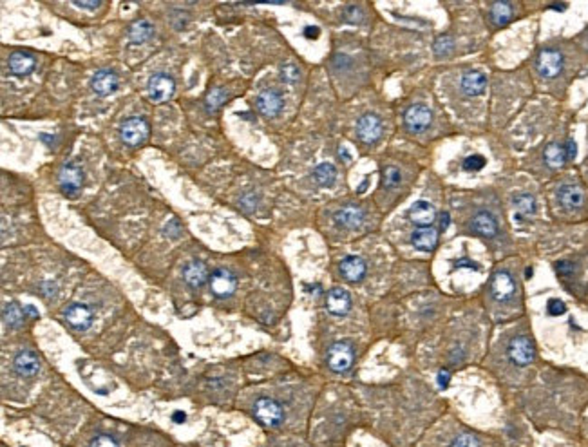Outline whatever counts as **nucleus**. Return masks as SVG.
<instances>
[{
  "instance_id": "nucleus-45",
  "label": "nucleus",
  "mask_w": 588,
  "mask_h": 447,
  "mask_svg": "<svg viewBox=\"0 0 588 447\" xmlns=\"http://www.w3.org/2000/svg\"><path fill=\"white\" fill-rule=\"evenodd\" d=\"M304 35H306L308 38H317V36H319V30H317V27H306Z\"/></svg>"
},
{
  "instance_id": "nucleus-43",
  "label": "nucleus",
  "mask_w": 588,
  "mask_h": 447,
  "mask_svg": "<svg viewBox=\"0 0 588 447\" xmlns=\"http://www.w3.org/2000/svg\"><path fill=\"white\" fill-rule=\"evenodd\" d=\"M449 380H451V373L442 369V371L438 373V384H440V388H447Z\"/></svg>"
},
{
  "instance_id": "nucleus-29",
  "label": "nucleus",
  "mask_w": 588,
  "mask_h": 447,
  "mask_svg": "<svg viewBox=\"0 0 588 447\" xmlns=\"http://www.w3.org/2000/svg\"><path fill=\"white\" fill-rule=\"evenodd\" d=\"M2 317H4V324L10 326V328H16L22 324L24 321V310L20 308L16 303H8L4 304V310H2Z\"/></svg>"
},
{
  "instance_id": "nucleus-36",
  "label": "nucleus",
  "mask_w": 588,
  "mask_h": 447,
  "mask_svg": "<svg viewBox=\"0 0 588 447\" xmlns=\"http://www.w3.org/2000/svg\"><path fill=\"white\" fill-rule=\"evenodd\" d=\"M485 167V159L482 158V156H467V158L464 159V169L469 170V172H478V170H482Z\"/></svg>"
},
{
  "instance_id": "nucleus-22",
  "label": "nucleus",
  "mask_w": 588,
  "mask_h": 447,
  "mask_svg": "<svg viewBox=\"0 0 588 447\" xmlns=\"http://www.w3.org/2000/svg\"><path fill=\"white\" fill-rule=\"evenodd\" d=\"M183 277H185V283H187L188 286L199 288V286H203V284L207 283V279H208L207 264L203 263V261H198V259H196V261H190V263L185 266Z\"/></svg>"
},
{
  "instance_id": "nucleus-8",
  "label": "nucleus",
  "mask_w": 588,
  "mask_h": 447,
  "mask_svg": "<svg viewBox=\"0 0 588 447\" xmlns=\"http://www.w3.org/2000/svg\"><path fill=\"white\" fill-rule=\"evenodd\" d=\"M539 75L545 78H554L558 76L563 69V55L556 49H545L539 53L538 62H536Z\"/></svg>"
},
{
  "instance_id": "nucleus-6",
  "label": "nucleus",
  "mask_w": 588,
  "mask_h": 447,
  "mask_svg": "<svg viewBox=\"0 0 588 447\" xmlns=\"http://www.w3.org/2000/svg\"><path fill=\"white\" fill-rule=\"evenodd\" d=\"M174 91H176V84H174V80L168 75H165V73H158V75L150 76V80H148V96H150L152 102H156V104L167 102V100L174 95Z\"/></svg>"
},
{
  "instance_id": "nucleus-4",
  "label": "nucleus",
  "mask_w": 588,
  "mask_h": 447,
  "mask_svg": "<svg viewBox=\"0 0 588 447\" xmlns=\"http://www.w3.org/2000/svg\"><path fill=\"white\" fill-rule=\"evenodd\" d=\"M355 353L348 343H335L328 349V366L335 373H344L351 368Z\"/></svg>"
},
{
  "instance_id": "nucleus-38",
  "label": "nucleus",
  "mask_w": 588,
  "mask_h": 447,
  "mask_svg": "<svg viewBox=\"0 0 588 447\" xmlns=\"http://www.w3.org/2000/svg\"><path fill=\"white\" fill-rule=\"evenodd\" d=\"M547 312H549L550 315H554V317H558V315H563V313L567 312V306H565L559 299H552L549 306H547Z\"/></svg>"
},
{
  "instance_id": "nucleus-7",
  "label": "nucleus",
  "mask_w": 588,
  "mask_h": 447,
  "mask_svg": "<svg viewBox=\"0 0 588 447\" xmlns=\"http://www.w3.org/2000/svg\"><path fill=\"white\" fill-rule=\"evenodd\" d=\"M382 119L373 113L361 116V119L357 122V136L364 141V144H375L376 139L382 136Z\"/></svg>"
},
{
  "instance_id": "nucleus-15",
  "label": "nucleus",
  "mask_w": 588,
  "mask_h": 447,
  "mask_svg": "<svg viewBox=\"0 0 588 447\" xmlns=\"http://www.w3.org/2000/svg\"><path fill=\"white\" fill-rule=\"evenodd\" d=\"M471 229L475 230L478 236L487 239L496 238L499 232L498 221H496L495 216L487 212V210H479V212H476V214L473 216V219H471Z\"/></svg>"
},
{
  "instance_id": "nucleus-14",
  "label": "nucleus",
  "mask_w": 588,
  "mask_h": 447,
  "mask_svg": "<svg viewBox=\"0 0 588 447\" xmlns=\"http://www.w3.org/2000/svg\"><path fill=\"white\" fill-rule=\"evenodd\" d=\"M366 263L359 255H348L339 264V272L348 283H361L366 277Z\"/></svg>"
},
{
  "instance_id": "nucleus-31",
  "label": "nucleus",
  "mask_w": 588,
  "mask_h": 447,
  "mask_svg": "<svg viewBox=\"0 0 588 447\" xmlns=\"http://www.w3.org/2000/svg\"><path fill=\"white\" fill-rule=\"evenodd\" d=\"M514 209L518 210V214L521 216H532L536 214V199L530 194H518L512 199Z\"/></svg>"
},
{
  "instance_id": "nucleus-1",
  "label": "nucleus",
  "mask_w": 588,
  "mask_h": 447,
  "mask_svg": "<svg viewBox=\"0 0 588 447\" xmlns=\"http://www.w3.org/2000/svg\"><path fill=\"white\" fill-rule=\"evenodd\" d=\"M253 415L267 428H277L284 420V409L273 398L262 397L253 404Z\"/></svg>"
},
{
  "instance_id": "nucleus-5",
  "label": "nucleus",
  "mask_w": 588,
  "mask_h": 447,
  "mask_svg": "<svg viewBox=\"0 0 588 447\" xmlns=\"http://www.w3.org/2000/svg\"><path fill=\"white\" fill-rule=\"evenodd\" d=\"M431 122H433V113L425 105H411L409 109L405 111L404 124L411 133H422L429 127Z\"/></svg>"
},
{
  "instance_id": "nucleus-25",
  "label": "nucleus",
  "mask_w": 588,
  "mask_h": 447,
  "mask_svg": "<svg viewBox=\"0 0 588 447\" xmlns=\"http://www.w3.org/2000/svg\"><path fill=\"white\" fill-rule=\"evenodd\" d=\"M558 199H559V203L563 205L565 209L574 210V209H579V207L583 205L585 194H583V190L579 189L578 185H565V187H561V189H559Z\"/></svg>"
},
{
  "instance_id": "nucleus-41",
  "label": "nucleus",
  "mask_w": 588,
  "mask_h": 447,
  "mask_svg": "<svg viewBox=\"0 0 588 447\" xmlns=\"http://www.w3.org/2000/svg\"><path fill=\"white\" fill-rule=\"evenodd\" d=\"M74 8H78V10H89L94 11L100 8V2L98 0H93V2H73Z\"/></svg>"
},
{
  "instance_id": "nucleus-11",
  "label": "nucleus",
  "mask_w": 588,
  "mask_h": 447,
  "mask_svg": "<svg viewBox=\"0 0 588 447\" xmlns=\"http://www.w3.org/2000/svg\"><path fill=\"white\" fill-rule=\"evenodd\" d=\"M536 349L529 337H516L509 346L510 360L518 366H529L534 360Z\"/></svg>"
},
{
  "instance_id": "nucleus-3",
  "label": "nucleus",
  "mask_w": 588,
  "mask_h": 447,
  "mask_svg": "<svg viewBox=\"0 0 588 447\" xmlns=\"http://www.w3.org/2000/svg\"><path fill=\"white\" fill-rule=\"evenodd\" d=\"M60 181V189L65 196L74 198L78 194L80 189H82V183H84V172L80 169L76 163H65L62 169H60L58 174Z\"/></svg>"
},
{
  "instance_id": "nucleus-30",
  "label": "nucleus",
  "mask_w": 588,
  "mask_h": 447,
  "mask_svg": "<svg viewBox=\"0 0 588 447\" xmlns=\"http://www.w3.org/2000/svg\"><path fill=\"white\" fill-rule=\"evenodd\" d=\"M567 159L569 158H567V152H565V145L552 144L547 147V150H545V161H547V165L552 167V169L561 167Z\"/></svg>"
},
{
  "instance_id": "nucleus-16",
  "label": "nucleus",
  "mask_w": 588,
  "mask_h": 447,
  "mask_svg": "<svg viewBox=\"0 0 588 447\" xmlns=\"http://www.w3.org/2000/svg\"><path fill=\"white\" fill-rule=\"evenodd\" d=\"M335 223L341 229H359L364 223V210L361 207H357V205H346V207H342L341 210L335 212Z\"/></svg>"
},
{
  "instance_id": "nucleus-28",
  "label": "nucleus",
  "mask_w": 588,
  "mask_h": 447,
  "mask_svg": "<svg viewBox=\"0 0 588 447\" xmlns=\"http://www.w3.org/2000/svg\"><path fill=\"white\" fill-rule=\"evenodd\" d=\"M313 179L319 187H331L337 181V169L331 163H321L313 169Z\"/></svg>"
},
{
  "instance_id": "nucleus-40",
  "label": "nucleus",
  "mask_w": 588,
  "mask_h": 447,
  "mask_svg": "<svg viewBox=\"0 0 588 447\" xmlns=\"http://www.w3.org/2000/svg\"><path fill=\"white\" fill-rule=\"evenodd\" d=\"M449 47H451L449 40L438 38L435 42V53H436V55H445V53L449 51Z\"/></svg>"
},
{
  "instance_id": "nucleus-17",
  "label": "nucleus",
  "mask_w": 588,
  "mask_h": 447,
  "mask_svg": "<svg viewBox=\"0 0 588 447\" xmlns=\"http://www.w3.org/2000/svg\"><path fill=\"white\" fill-rule=\"evenodd\" d=\"M13 366H15V371L22 377H35L40 371V358L35 352L24 349L16 355Z\"/></svg>"
},
{
  "instance_id": "nucleus-34",
  "label": "nucleus",
  "mask_w": 588,
  "mask_h": 447,
  "mask_svg": "<svg viewBox=\"0 0 588 447\" xmlns=\"http://www.w3.org/2000/svg\"><path fill=\"white\" fill-rule=\"evenodd\" d=\"M451 447H479V440L473 433H462L453 440Z\"/></svg>"
},
{
  "instance_id": "nucleus-21",
  "label": "nucleus",
  "mask_w": 588,
  "mask_h": 447,
  "mask_svg": "<svg viewBox=\"0 0 588 447\" xmlns=\"http://www.w3.org/2000/svg\"><path fill=\"white\" fill-rule=\"evenodd\" d=\"M411 243L420 252H433L438 244V230H433L429 227L415 230L411 233Z\"/></svg>"
},
{
  "instance_id": "nucleus-35",
  "label": "nucleus",
  "mask_w": 588,
  "mask_h": 447,
  "mask_svg": "<svg viewBox=\"0 0 588 447\" xmlns=\"http://www.w3.org/2000/svg\"><path fill=\"white\" fill-rule=\"evenodd\" d=\"M281 76H282V80L286 82V84L293 85V84H297V82H299V78H301V73H299V69H297V65L288 64V65H284V67H282Z\"/></svg>"
},
{
  "instance_id": "nucleus-9",
  "label": "nucleus",
  "mask_w": 588,
  "mask_h": 447,
  "mask_svg": "<svg viewBox=\"0 0 588 447\" xmlns=\"http://www.w3.org/2000/svg\"><path fill=\"white\" fill-rule=\"evenodd\" d=\"M208 284H210V290H212L216 297H228V295H232V293L236 292V288H238V279H236V275H234L232 272L221 268L216 270V272L210 275Z\"/></svg>"
},
{
  "instance_id": "nucleus-10",
  "label": "nucleus",
  "mask_w": 588,
  "mask_h": 447,
  "mask_svg": "<svg viewBox=\"0 0 588 447\" xmlns=\"http://www.w3.org/2000/svg\"><path fill=\"white\" fill-rule=\"evenodd\" d=\"M65 323L74 330H87L93 324V312L87 304L73 303L64 310Z\"/></svg>"
},
{
  "instance_id": "nucleus-39",
  "label": "nucleus",
  "mask_w": 588,
  "mask_h": 447,
  "mask_svg": "<svg viewBox=\"0 0 588 447\" xmlns=\"http://www.w3.org/2000/svg\"><path fill=\"white\" fill-rule=\"evenodd\" d=\"M362 15H361V10L357 8V5H350L346 10V13H344V20L346 22H351V24H357V22H361Z\"/></svg>"
},
{
  "instance_id": "nucleus-49",
  "label": "nucleus",
  "mask_w": 588,
  "mask_h": 447,
  "mask_svg": "<svg viewBox=\"0 0 588 447\" xmlns=\"http://www.w3.org/2000/svg\"><path fill=\"white\" fill-rule=\"evenodd\" d=\"M366 187H368V179H366V181H364V183L361 185V189H359V192H364V190H366Z\"/></svg>"
},
{
  "instance_id": "nucleus-20",
  "label": "nucleus",
  "mask_w": 588,
  "mask_h": 447,
  "mask_svg": "<svg viewBox=\"0 0 588 447\" xmlns=\"http://www.w3.org/2000/svg\"><path fill=\"white\" fill-rule=\"evenodd\" d=\"M462 91L467 96H479L487 89V76L482 71H469L462 76Z\"/></svg>"
},
{
  "instance_id": "nucleus-26",
  "label": "nucleus",
  "mask_w": 588,
  "mask_h": 447,
  "mask_svg": "<svg viewBox=\"0 0 588 447\" xmlns=\"http://www.w3.org/2000/svg\"><path fill=\"white\" fill-rule=\"evenodd\" d=\"M512 15H514V5L510 4V2H495V4L490 5V19L498 27L509 24Z\"/></svg>"
},
{
  "instance_id": "nucleus-44",
  "label": "nucleus",
  "mask_w": 588,
  "mask_h": 447,
  "mask_svg": "<svg viewBox=\"0 0 588 447\" xmlns=\"http://www.w3.org/2000/svg\"><path fill=\"white\" fill-rule=\"evenodd\" d=\"M451 225V218L449 214H440V230H447V227Z\"/></svg>"
},
{
  "instance_id": "nucleus-24",
  "label": "nucleus",
  "mask_w": 588,
  "mask_h": 447,
  "mask_svg": "<svg viewBox=\"0 0 588 447\" xmlns=\"http://www.w3.org/2000/svg\"><path fill=\"white\" fill-rule=\"evenodd\" d=\"M436 212L435 207L429 203V201H416L413 207L409 209V219L415 225H420V227H427L435 221Z\"/></svg>"
},
{
  "instance_id": "nucleus-12",
  "label": "nucleus",
  "mask_w": 588,
  "mask_h": 447,
  "mask_svg": "<svg viewBox=\"0 0 588 447\" xmlns=\"http://www.w3.org/2000/svg\"><path fill=\"white\" fill-rule=\"evenodd\" d=\"M284 107V100L282 95L275 89H264L259 93L258 96V109L262 116L267 118H273L282 111Z\"/></svg>"
},
{
  "instance_id": "nucleus-2",
  "label": "nucleus",
  "mask_w": 588,
  "mask_h": 447,
  "mask_svg": "<svg viewBox=\"0 0 588 447\" xmlns=\"http://www.w3.org/2000/svg\"><path fill=\"white\" fill-rule=\"evenodd\" d=\"M120 136L124 139L125 145L129 147H138L147 139L148 136V124L144 118H129L125 119L122 129H120Z\"/></svg>"
},
{
  "instance_id": "nucleus-48",
  "label": "nucleus",
  "mask_w": 588,
  "mask_h": 447,
  "mask_svg": "<svg viewBox=\"0 0 588 447\" xmlns=\"http://www.w3.org/2000/svg\"><path fill=\"white\" fill-rule=\"evenodd\" d=\"M550 10H556V11H565V10H567V4H552V5H550Z\"/></svg>"
},
{
  "instance_id": "nucleus-19",
  "label": "nucleus",
  "mask_w": 588,
  "mask_h": 447,
  "mask_svg": "<svg viewBox=\"0 0 588 447\" xmlns=\"http://www.w3.org/2000/svg\"><path fill=\"white\" fill-rule=\"evenodd\" d=\"M91 85H93V91L96 95L107 96L111 95V93H114L116 87H118V76L111 69L96 71V75L91 80Z\"/></svg>"
},
{
  "instance_id": "nucleus-13",
  "label": "nucleus",
  "mask_w": 588,
  "mask_h": 447,
  "mask_svg": "<svg viewBox=\"0 0 588 447\" xmlns=\"http://www.w3.org/2000/svg\"><path fill=\"white\" fill-rule=\"evenodd\" d=\"M490 293L498 301H509L516 293L514 277L509 272H496L490 279Z\"/></svg>"
},
{
  "instance_id": "nucleus-33",
  "label": "nucleus",
  "mask_w": 588,
  "mask_h": 447,
  "mask_svg": "<svg viewBox=\"0 0 588 447\" xmlns=\"http://www.w3.org/2000/svg\"><path fill=\"white\" fill-rule=\"evenodd\" d=\"M227 100V93L223 89H212L210 95L207 98V109L208 111H216L221 107V104Z\"/></svg>"
},
{
  "instance_id": "nucleus-37",
  "label": "nucleus",
  "mask_w": 588,
  "mask_h": 447,
  "mask_svg": "<svg viewBox=\"0 0 588 447\" xmlns=\"http://www.w3.org/2000/svg\"><path fill=\"white\" fill-rule=\"evenodd\" d=\"M89 447H120L113 437L109 435H98L91 440Z\"/></svg>"
},
{
  "instance_id": "nucleus-23",
  "label": "nucleus",
  "mask_w": 588,
  "mask_h": 447,
  "mask_svg": "<svg viewBox=\"0 0 588 447\" xmlns=\"http://www.w3.org/2000/svg\"><path fill=\"white\" fill-rule=\"evenodd\" d=\"M36 60L35 56L27 55V53H13L8 60V67L10 73L15 76H25L30 75L31 71L35 69Z\"/></svg>"
},
{
  "instance_id": "nucleus-46",
  "label": "nucleus",
  "mask_w": 588,
  "mask_h": 447,
  "mask_svg": "<svg viewBox=\"0 0 588 447\" xmlns=\"http://www.w3.org/2000/svg\"><path fill=\"white\" fill-rule=\"evenodd\" d=\"M185 413H181V411H176L174 413V422H178V424H183L185 422Z\"/></svg>"
},
{
  "instance_id": "nucleus-42",
  "label": "nucleus",
  "mask_w": 588,
  "mask_h": 447,
  "mask_svg": "<svg viewBox=\"0 0 588 447\" xmlns=\"http://www.w3.org/2000/svg\"><path fill=\"white\" fill-rule=\"evenodd\" d=\"M565 152H567V158L572 159L574 156L578 154V147H576V141L574 139H569L567 144H565Z\"/></svg>"
},
{
  "instance_id": "nucleus-18",
  "label": "nucleus",
  "mask_w": 588,
  "mask_h": 447,
  "mask_svg": "<svg viewBox=\"0 0 588 447\" xmlns=\"http://www.w3.org/2000/svg\"><path fill=\"white\" fill-rule=\"evenodd\" d=\"M326 308L333 315H346L351 310V295L344 288H331L326 297Z\"/></svg>"
},
{
  "instance_id": "nucleus-27",
  "label": "nucleus",
  "mask_w": 588,
  "mask_h": 447,
  "mask_svg": "<svg viewBox=\"0 0 588 447\" xmlns=\"http://www.w3.org/2000/svg\"><path fill=\"white\" fill-rule=\"evenodd\" d=\"M154 35V25L148 20H139L136 24L131 25L129 38L133 44H144Z\"/></svg>"
},
{
  "instance_id": "nucleus-32",
  "label": "nucleus",
  "mask_w": 588,
  "mask_h": 447,
  "mask_svg": "<svg viewBox=\"0 0 588 447\" xmlns=\"http://www.w3.org/2000/svg\"><path fill=\"white\" fill-rule=\"evenodd\" d=\"M400 181H402L400 169H396V167L389 165V167H386V169L382 170V185H384L386 189H395V187L400 185Z\"/></svg>"
},
{
  "instance_id": "nucleus-47",
  "label": "nucleus",
  "mask_w": 588,
  "mask_h": 447,
  "mask_svg": "<svg viewBox=\"0 0 588 447\" xmlns=\"http://www.w3.org/2000/svg\"><path fill=\"white\" fill-rule=\"evenodd\" d=\"M339 152H341V156H342V159H344V161H351L350 152H348V150L344 149V147H341V150H339Z\"/></svg>"
}]
</instances>
